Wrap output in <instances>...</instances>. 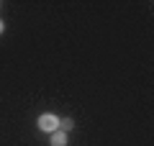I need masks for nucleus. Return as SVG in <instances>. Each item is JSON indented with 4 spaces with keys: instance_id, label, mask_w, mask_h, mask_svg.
<instances>
[{
    "instance_id": "obj_1",
    "label": "nucleus",
    "mask_w": 154,
    "mask_h": 146,
    "mask_svg": "<svg viewBox=\"0 0 154 146\" xmlns=\"http://www.w3.org/2000/svg\"><path fill=\"white\" fill-rule=\"evenodd\" d=\"M38 128L44 131V133H54L57 128H59V118L51 113H44V115H38Z\"/></svg>"
},
{
    "instance_id": "obj_4",
    "label": "nucleus",
    "mask_w": 154,
    "mask_h": 146,
    "mask_svg": "<svg viewBox=\"0 0 154 146\" xmlns=\"http://www.w3.org/2000/svg\"><path fill=\"white\" fill-rule=\"evenodd\" d=\"M3 28H5V26H3V21H0V33H3Z\"/></svg>"
},
{
    "instance_id": "obj_3",
    "label": "nucleus",
    "mask_w": 154,
    "mask_h": 146,
    "mask_svg": "<svg viewBox=\"0 0 154 146\" xmlns=\"http://www.w3.org/2000/svg\"><path fill=\"white\" fill-rule=\"evenodd\" d=\"M59 123H62V128H64V131H69V128H72V126H75V123H72V120H69V118H62V120H59Z\"/></svg>"
},
{
    "instance_id": "obj_2",
    "label": "nucleus",
    "mask_w": 154,
    "mask_h": 146,
    "mask_svg": "<svg viewBox=\"0 0 154 146\" xmlns=\"http://www.w3.org/2000/svg\"><path fill=\"white\" fill-rule=\"evenodd\" d=\"M51 146H67V133L64 131H54L51 133Z\"/></svg>"
}]
</instances>
